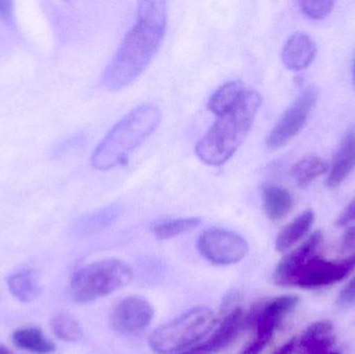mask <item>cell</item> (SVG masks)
I'll list each match as a JSON object with an SVG mask.
<instances>
[{"label":"cell","instance_id":"obj_1","mask_svg":"<svg viewBox=\"0 0 355 354\" xmlns=\"http://www.w3.org/2000/svg\"><path fill=\"white\" fill-rule=\"evenodd\" d=\"M166 22V2H139L137 22L127 33L116 55L104 71L102 82L106 89L121 91L147 69L162 45Z\"/></svg>","mask_w":355,"mask_h":354},{"label":"cell","instance_id":"obj_2","mask_svg":"<svg viewBox=\"0 0 355 354\" xmlns=\"http://www.w3.org/2000/svg\"><path fill=\"white\" fill-rule=\"evenodd\" d=\"M261 104L260 94L246 89L241 99L231 109L219 116L218 120L198 141L196 145V156L208 166L225 164L250 132Z\"/></svg>","mask_w":355,"mask_h":354},{"label":"cell","instance_id":"obj_3","mask_svg":"<svg viewBox=\"0 0 355 354\" xmlns=\"http://www.w3.org/2000/svg\"><path fill=\"white\" fill-rule=\"evenodd\" d=\"M162 112L150 104L135 108L116 123L100 141L92 156L96 170H108L124 163L159 126Z\"/></svg>","mask_w":355,"mask_h":354},{"label":"cell","instance_id":"obj_4","mask_svg":"<svg viewBox=\"0 0 355 354\" xmlns=\"http://www.w3.org/2000/svg\"><path fill=\"white\" fill-rule=\"evenodd\" d=\"M216 324L212 310L193 308L176 319L160 326L150 337V346L158 354H172L196 344L209 334Z\"/></svg>","mask_w":355,"mask_h":354},{"label":"cell","instance_id":"obj_5","mask_svg":"<svg viewBox=\"0 0 355 354\" xmlns=\"http://www.w3.org/2000/svg\"><path fill=\"white\" fill-rule=\"evenodd\" d=\"M132 278V268L125 262L116 259L95 262L74 274L71 294L77 303H91L124 288Z\"/></svg>","mask_w":355,"mask_h":354},{"label":"cell","instance_id":"obj_6","mask_svg":"<svg viewBox=\"0 0 355 354\" xmlns=\"http://www.w3.org/2000/svg\"><path fill=\"white\" fill-rule=\"evenodd\" d=\"M196 245L200 255L216 265L238 263L248 253V245L243 237L223 229L205 231Z\"/></svg>","mask_w":355,"mask_h":354},{"label":"cell","instance_id":"obj_7","mask_svg":"<svg viewBox=\"0 0 355 354\" xmlns=\"http://www.w3.org/2000/svg\"><path fill=\"white\" fill-rule=\"evenodd\" d=\"M355 269V255L336 261L314 257L306 262L292 278L290 286L318 289L337 284Z\"/></svg>","mask_w":355,"mask_h":354},{"label":"cell","instance_id":"obj_8","mask_svg":"<svg viewBox=\"0 0 355 354\" xmlns=\"http://www.w3.org/2000/svg\"><path fill=\"white\" fill-rule=\"evenodd\" d=\"M317 98L316 89L310 87L284 112L267 137L266 143L269 149L277 150L285 147L304 129L316 105Z\"/></svg>","mask_w":355,"mask_h":354},{"label":"cell","instance_id":"obj_9","mask_svg":"<svg viewBox=\"0 0 355 354\" xmlns=\"http://www.w3.org/2000/svg\"><path fill=\"white\" fill-rule=\"evenodd\" d=\"M154 317V309L143 297H129L114 308L112 324L116 332L135 335L147 328Z\"/></svg>","mask_w":355,"mask_h":354},{"label":"cell","instance_id":"obj_10","mask_svg":"<svg viewBox=\"0 0 355 354\" xmlns=\"http://www.w3.org/2000/svg\"><path fill=\"white\" fill-rule=\"evenodd\" d=\"M298 301V297L293 295L277 297L261 307L256 308L246 321L250 326L254 324L257 326L258 338L271 341L279 324L295 309Z\"/></svg>","mask_w":355,"mask_h":354},{"label":"cell","instance_id":"obj_11","mask_svg":"<svg viewBox=\"0 0 355 354\" xmlns=\"http://www.w3.org/2000/svg\"><path fill=\"white\" fill-rule=\"evenodd\" d=\"M322 241L320 231L313 233L300 247H296L291 253L286 255L279 262L273 274V280L279 286L289 287L292 278L296 272L312 259L317 249Z\"/></svg>","mask_w":355,"mask_h":354},{"label":"cell","instance_id":"obj_12","mask_svg":"<svg viewBox=\"0 0 355 354\" xmlns=\"http://www.w3.org/2000/svg\"><path fill=\"white\" fill-rule=\"evenodd\" d=\"M245 324L243 311L236 308L221 322L212 336L198 346L184 351L183 354H213L223 351L235 341Z\"/></svg>","mask_w":355,"mask_h":354},{"label":"cell","instance_id":"obj_13","mask_svg":"<svg viewBox=\"0 0 355 354\" xmlns=\"http://www.w3.org/2000/svg\"><path fill=\"white\" fill-rule=\"evenodd\" d=\"M317 53V46L310 35L296 33L288 39L282 52V60L289 70L300 71L308 68Z\"/></svg>","mask_w":355,"mask_h":354},{"label":"cell","instance_id":"obj_14","mask_svg":"<svg viewBox=\"0 0 355 354\" xmlns=\"http://www.w3.org/2000/svg\"><path fill=\"white\" fill-rule=\"evenodd\" d=\"M335 341L333 324L322 320L315 322L304 330L298 345H300L302 354H329Z\"/></svg>","mask_w":355,"mask_h":354},{"label":"cell","instance_id":"obj_15","mask_svg":"<svg viewBox=\"0 0 355 354\" xmlns=\"http://www.w3.org/2000/svg\"><path fill=\"white\" fill-rule=\"evenodd\" d=\"M355 168V128L348 130L334 160L327 185L329 188L339 186Z\"/></svg>","mask_w":355,"mask_h":354},{"label":"cell","instance_id":"obj_16","mask_svg":"<svg viewBox=\"0 0 355 354\" xmlns=\"http://www.w3.org/2000/svg\"><path fill=\"white\" fill-rule=\"evenodd\" d=\"M314 220V212L311 210H306L300 214L297 218H294L277 236L275 241L277 251L284 253L293 247L296 243L300 242L312 228Z\"/></svg>","mask_w":355,"mask_h":354},{"label":"cell","instance_id":"obj_17","mask_svg":"<svg viewBox=\"0 0 355 354\" xmlns=\"http://www.w3.org/2000/svg\"><path fill=\"white\" fill-rule=\"evenodd\" d=\"M263 206L267 216L273 222L283 220L293 207V197L287 189L267 185L262 191Z\"/></svg>","mask_w":355,"mask_h":354},{"label":"cell","instance_id":"obj_18","mask_svg":"<svg viewBox=\"0 0 355 354\" xmlns=\"http://www.w3.org/2000/svg\"><path fill=\"white\" fill-rule=\"evenodd\" d=\"M12 343L18 348L37 354H49L55 351V345L46 338L41 330L35 328H19L12 336Z\"/></svg>","mask_w":355,"mask_h":354},{"label":"cell","instance_id":"obj_19","mask_svg":"<svg viewBox=\"0 0 355 354\" xmlns=\"http://www.w3.org/2000/svg\"><path fill=\"white\" fill-rule=\"evenodd\" d=\"M8 286L12 297L23 303L35 301L41 292L37 276L31 270H23L10 276Z\"/></svg>","mask_w":355,"mask_h":354},{"label":"cell","instance_id":"obj_20","mask_svg":"<svg viewBox=\"0 0 355 354\" xmlns=\"http://www.w3.org/2000/svg\"><path fill=\"white\" fill-rule=\"evenodd\" d=\"M245 91V87L240 81L225 83L209 99V110L217 116H221L241 99Z\"/></svg>","mask_w":355,"mask_h":354},{"label":"cell","instance_id":"obj_21","mask_svg":"<svg viewBox=\"0 0 355 354\" xmlns=\"http://www.w3.org/2000/svg\"><path fill=\"white\" fill-rule=\"evenodd\" d=\"M329 162L318 156H308L294 164L291 175L300 187H306L329 170Z\"/></svg>","mask_w":355,"mask_h":354},{"label":"cell","instance_id":"obj_22","mask_svg":"<svg viewBox=\"0 0 355 354\" xmlns=\"http://www.w3.org/2000/svg\"><path fill=\"white\" fill-rule=\"evenodd\" d=\"M50 326L53 334L66 342H77L83 337V328L69 314L60 313L54 316Z\"/></svg>","mask_w":355,"mask_h":354},{"label":"cell","instance_id":"obj_23","mask_svg":"<svg viewBox=\"0 0 355 354\" xmlns=\"http://www.w3.org/2000/svg\"><path fill=\"white\" fill-rule=\"evenodd\" d=\"M200 218H188L162 222L154 228V234L158 239L168 240L184 233L189 232L200 224Z\"/></svg>","mask_w":355,"mask_h":354},{"label":"cell","instance_id":"obj_24","mask_svg":"<svg viewBox=\"0 0 355 354\" xmlns=\"http://www.w3.org/2000/svg\"><path fill=\"white\" fill-rule=\"evenodd\" d=\"M335 1L331 0H320V1H300V6L302 12L308 18L319 20L325 18L333 10Z\"/></svg>","mask_w":355,"mask_h":354},{"label":"cell","instance_id":"obj_25","mask_svg":"<svg viewBox=\"0 0 355 354\" xmlns=\"http://www.w3.org/2000/svg\"><path fill=\"white\" fill-rule=\"evenodd\" d=\"M338 303L342 307L355 306V276L342 289L338 299Z\"/></svg>","mask_w":355,"mask_h":354},{"label":"cell","instance_id":"obj_26","mask_svg":"<svg viewBox=\"0 0 355 354\" xmlns=\"http://www.w3.org/2000/svg\"><path fill=\"white\" fill-rule=\"evenodd\" d=\"M352 222H355V199L352 200L349 205L340 214L336 224L338 227H345L352 224Z\"/></svg>","mask_w":355,"mask_h":354},{"label":"cell","instance_id":"obj_27","mask_svg":"<svg viewBox=\"0 0 355 354\" xmlns=\"http://www.w3.org/2000/svg\"><path fill=\"white\" fill-rule=\"evenodd\" d=\"M269 342L270 341L257 337L254 341L246 345L241 354H260L264 351L265 347L267 346Z\"/></svg>","mask_w":355,"mask_h":354},{"label":"cell","instance_id":"obj_28","mask_svg":"<svg viewBox=\"0 0 355 354\" xmlns=\"http://www.w3.org/2000/svg\"><path fill=\"white\" fill-rule=\"evenodd\" d=\"M342 247L345 251H355V226L346 231L342 239Z\"/></svg>","mask_w":355,"mask_h":354},{"label":"cell","instance_id":"obj_29","mask_svg":"<svg viewBox=\"0 0 355 354\" xmlns=\"http://www.w3.org/2000/svg\"><path fill=\"white\" fill-rule=\"evenodd\" d=\"M297 345V339L292 338L291 340L288 341L287 343H285L283 346L279 347V348L272 354H293Z\"/></svg>","mask_w":355,"mask_h":354},{"label":"cell","instance_id":"obj_30","mask_svg":"<svg viewBox=\"0 0 355 354\" xmlns=\"http://www.w3.org/2000/svg\"><path fill=\"white\" fill-rule=\"evenodd\" d=\"M12 3L10 1H0V17L1 18L8 19L12 18Z\"/></svg>","mask_w":355,"mask_h":354},{"label":"cell","instance_id":"obj_31","mask_svg":"<svg viewBox=\"0 0 355 354\" xmlns=\"http://www.w3.org/2000/svg\"><path fill=\"white\" fill-rule=\"evenodd\" d=\"M0 354H15L12 351H10V349L6 348V347L2 346L0 345Z\"/></svg>","mask_w":355,"mask_h":354},{"label":"cell","instance_id":"obj_32","mask_svg":"<svg viewBox=\"0 0 355 354\" xmlns=\"http://www.w3.org/2000/svg\"><path fill=\"white\" fill-rule=\"evenodd\" d=\"M352 77H354V82L355 85V60H354V72H352Z\"/></svg>","mask_w":355,"mask_h":354},{"label":"cell","instance_id":"obj_33","mask_svg":"<svg viewBox=\"0 0 355 354\" xmlns=\"http://www.w3.org/2000/svg\"><path fill=\"white\" fill-rule=\"evenodd\" d=\"M329 354H340L339 353H331Z\"/></svg>","mask_w":355,"mask_h":354}]
</instances>
